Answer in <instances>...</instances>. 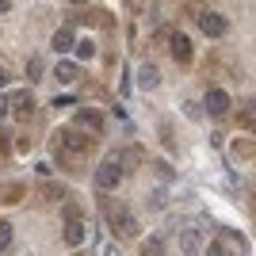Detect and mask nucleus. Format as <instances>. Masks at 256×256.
I'll return each mask as SVG.
<instances>
[{
    "label": "nucleus",
    "instance_id": "obj_1",
    "mask_svg": "<svg viewBox=\"0 0 256 256\" xmlns=\"http://www.w3.org/2000/svg\"><path fill=\"white\" fill-rule=\"evenodd\" d=\"M104 218L111 222V230H115L118 237H134L138 234V218H134L122 203H104Z\"/></svg>",
    "mask_w": 256,
    "mask_h": 256
},
{
    "label": "nucleus",
    "instance_id": "obj_2",
    "mask_svg": "<svg viewBox=\"0 0 256 256\" xmlns=\"http://www.w3.org/2000/svg\"><path fill=\"white\" fill-rule=\"evenodd\" d=\"M8 111L16 118H27L34 111V92H31V88H12V92H8Z\"/></svg>",
    "mask_w": 256,
    "mask_h": 256
},
{
    "label": "nucleus",
    "instance_id": "obj_3",
    "mask_svg": "<svg viewBox=\"0 0 256 256\" xmlns=\"http://www.w3.org/2000/svg\"><path fill=\"white\" fill-rule=\"evenodd\" d=\"M118 184H122V168H118V160L111 157V160H104L96 168V188L100 192H115Z\"/></svg>",
    "mask_w": 256,
    "mask_h": 256
},
{
    "label": "nucleus",
    "instance_id": "obj_4",
    "mask_svg": "<svg viewBox=\"0 0 256 256\" xmlns=\"http://www.w3.org/2000/svg\"><path fill=\"white\" fill-rule=\"evenodd\" d=\"M168 50H172V62L192 65V38H188L184 31H172L168 34Z\"/></svg>",
    "mask_w": 256,
    "mask_h": 256
},
{
    "label": "nucleus",
    "instance_id": "obj_5",
    "mask_svg": "<svg viewBox=\"0 0 256 256\" xmlns=\"http://www.w3.org/2000/svg\"><path fill=\"white\" fill-rule=\"evenodd\" d=\"M199 31H203L206 38H222V34L230 31V23H226V16H218V12H203V16H199Z\"/></svg>",
    "mask_w": 256,
    "mask_h": 256
},
{
    "label": "nucleus",
    "instance_id": "obj_6",
    "mask_svg": "<svg viewBox=\"0 0 256 256\" xmlns=\"http://www.w3.org/2000/svg\"><path fill=\"white\" fill-rule=\"evenodd\" d=\"M58 146H62V150H73V153H88L92 150V138H84L80 130H62V134H58Z\"/></svg>",
    "mask_w": 256,
    "mask_h": 256
},
{
    "label": "nucleus",
    "instance_id": "obj_7",
    "mask_svg": "<svg viewBox=\"0 0 256 256\" xmlns=\"http://www.w3.org/2000/svg\"><path fill=\"white\" fill-rule=\"evenodd\" d=\"M199 248H203V230H199V226L180 230V252H184V256H195Z\"/></svg>",
    "mask_w": 256,
    "mask_h": 256
},
{
    "label": "nucleus",
    "instance_id": "obj_8",
    "mask_svg": "<svg viewBox=\"0 0 256 256\" xmlns=\"http://www.w3.org/2000/svg\"><path fill=\"white\" fill-rule=\"evenodd\" d=\"M206 111H210L214 118H226V111H230V92H226V88H210V92H206Z\"/></svg>",
    "mask_w": 256,
    "mask_h": 256
},
{
    "label": "nucleus",
    "instance_id": "obj_9",
    "mask_svg": "<svg viewBox=\"0 0 256 256\" xmlns=\"http://www.w3.org/2000/svg\"><path fill=\"white\" fill-rule=\"evenodd\" d=\"M157 84H160V73H157V65H153V62L138 65V88H142V92H153Z\"/></svg>",
    "mask_w": 256,
    "mask_h": 256
},
{
    "label": "nucleus",
    "instance_id": "obj_10",
    "mask_svg": "<svg viewBox=\"0 0 256 256\" xmlns=\"http://www.w3.org/2000/svg\"><path fill=\"white\" fill-rule=\"evenodd\" d=\"M84 241V222L80 218H69L65 222V245H80Z\"/></svg>",
    "mask_w": 256,
    "mask_h": 256
},
{
    "label": "nucleus",
    "instance_id": "obj_11",
    "mask_svg": "<svg viewBox=\"0 0 256 256\" xmlns=\"http://www.w3.org/2000/svg\"><path fill=\"white\" fill-rule=\"evenodd\" d=\"M76 122L88 130H104V115L100 111H76Z\"/></svg>",
    "mask_w": 256,
    "mask_h": 256
},
{
    "label": "nucleus",
    "instance_id": "obj_12",
    "mask_svg": "<svg viewBox=\"0 0 256 256\" xmlns=\"http://www.w3.org/2000/svg\"><path fill=\"white\" fill-rule=\"evenodd\" d=\"M73 42H76V38H73V31H69V27H65V31H58V34H54V50H58V54H69V50H73Z\"/></svg>",
    "mask_w": 256,
    "mask_h": 256
},
{
    "label": "nucleus",
    "instance_id": "obj_13",
    "mask_svg": "<svg viewBox=\"0 0 256 256\" xmlns=\"http://www.w3.org/2000/svg\"><path fill=\"white\" fill-rule=\"evenodd\" d=\"M76 46V58H80V62H92V58H96V42H92V38H80V42H73Z\"/></svg>",
    "mask_w": 256,
    "mask_h": 256
},
{
    "label": "nucleus",
    "instance_id": "obj_14",
    "mask_svg": "<svg viewBox=\"0 0 256 256\" xmlns=\"http://www.w3.org/2000/svg\"><path fill=\"white\" fill-rule=\"evenodd\" d=\"M54 76H58L62 84H69V80H73V76H76V65H73V62H58V69H54Z\"/></svg>",
    "mask_w": 256,
    "mask_h": 256
},
{
    "label": "nucleus",
    "instance_id": "obj_15",
    "mask_svg": "<svg viewBox=\"0 0 256 256\" xmlns=\"http://www.w3.org/2000/svg\"><path fill=\"white\" fill-rule=\"evenodd\" d=\"M138 153H142L138 146H134V150H118V157H115V160H118V168H126V164H138Z\"/></svg>",
    "mask_w": 256,
    "mask_h": 256
},
{
    "label": "nucleus",
    "instance_id": "obj_16",
    "mask_svg": "<svg viewBox=\"0 0 256 256\" xmlns=\"http://www.w3.org/2000/svg\"><path fill=\"white\" fill-rule=\"evenodd\" d=\"M0 248H12V222L0 218Z\"/></svg>",
    "mask_w": 256,
    "mask_h": 256
},
{
    "label": "nucleus",
    "instance_id": "obj_17",
    "mask_svg": "<svg viewBox=\"0 0 256 256\" xmlns=\"http://www.w3.org/2000/svg\"><path fill=\"white\" fill-rule=\"evenodd\" d=\"M206 256H234V252L226 248V237H222V241H214V245H206Z\"/></svg>",
    "mask_w": 256,
    "mask_h": 256
},
{
    "label": "nucleus",
    "instance_id": "obj_18",
    "mask_svg": "<svg viewBox=\"0 0 256 256\" xmlns=\"http://www.w3.org/2000/svg\"><path fill=\"white\" fill-rule=\"evenodd\" d=\"M27 76H31V80L42 76V58H31V62H27Z\"/></svg>",
    "mask_w": 256,
    "mask_h": 256
},
{
    "label": "nucleus",
    "instance_id": "obj_19",
    "mask_svg": "<svg viewBox=\"0 0 256 256\" xmlns=\"http://www.w3.org/2000/svg\"><path fill=\"white\" fill-rule=\"evenodd\" d=\"M146 252H150V256H160V237H150V245H146Z\"/></svg>",
    "mask_w": 256,
    "mask_h": 256
},
{
    "label": "nucleus",
    "instance_id": "obj_20",
    "mask_svg": "<svg viewBox=\"0 0 256 256\" xmlns=\"http://www.w3.org/2000/svg\"><path fill=\"white\" fill-rule=\"evenodd\" d=\"M8 115V92H0V118Z\"/></svg>",
    "mask_w": 256,
    "mask_h": 256
},
{
    "label": "nucleus",
    "instance_id": "obj_21",
    "mask_svg": "<svg viewBox=\"0 0 256 256\" xmlns=\"http://www.w3.org/2000/svg\"><path fill=\"white\" fill-rule=\"evenodd\" d=\"M4 84H8V73H4V69H0V88H4Z\"/></svg>",
    "mask_w": 256,
    "mask_h": 256
},
{
    "label": "nucleus",
    "instance_id": "obj_22",
    "mask_svg": "<svg viewBox=\"0 0 256 256\" xmlns=\"http://www.w3.org/2000/svg\"><path fill=\"white\" fill-rule=\"evenodd\" d=\"M12 8V0H0V12H8Z\"/></svg>",
    "mask_w": 256,
    "mask_h": 256
},
{
    "label": "nucleus",
    "instance_id": "obj_23",
    "mask_svg": "<svg viewBox=\"0 0 256 256\" xmlns=\"http://www.w3.org/2000/svg\"><path fill=\"white\" fill-rule=\"evenodd\" d=\"M69 4H88V0H69Z\"/></svg>",
    "mask_w": 256,
    "mask_h": 256
},
{
    "label": "nucleus",
    "instance_id": "obj_24",
    "mask_svg": "<svg viewBox=\"0 0 256 256\" xmlns=\"http://www.w3.org/2000/svg\"><path fill=\"white\" fill-rule=\"evenodd\" d=\"M73 256H92V252H73Z\"/></svg>",
    "mask_w": 256,
    "mask_h": 256
}]
</instances>
